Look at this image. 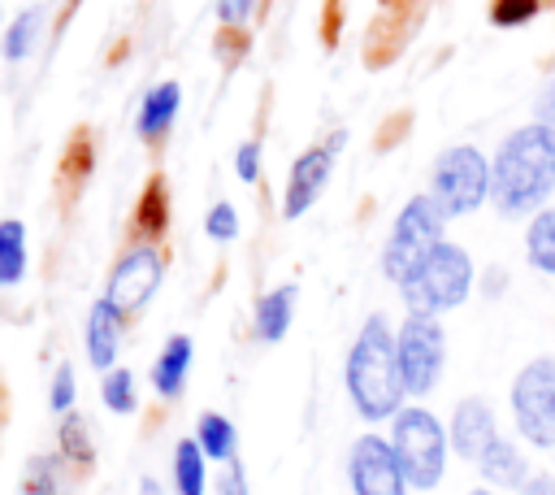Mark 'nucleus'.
Instances as JSON below:
<instances>
[{
	"label": "nucleus",
	"instance_id": "f03ea898",
	"mask_svg": "<svg viewBox=\"0 0 555 495\" xmlns=\"http://www.w3.org/2000/svg\"><path fill=\"white\" fill-rule=\"evenodd\" d=\"M343 386H347L351 408L364 421H390L403 408L408 391H403L399 360H395V326L382 313L364 317L360 334L351 339L347 360H343Z\"/></svg>",
	"mask_w": 555,
	"mask_h": 495
},
{
	"label": "nucleus",
	"instance_id": "c85d7f7f",
	"mask_svg": "<svg viewBox=\"0 0 555 495\" xmlns=\"http://www.w3.org/2000/svg\"><path fill=\"white\" fill-rule=\"evenodd\" d=\"M542 4L538 0H494L490 4V22L494 26H525Z\"/></svg>",
	"mask_w": 555,
	"mask_h": 495
},
{
	"label": "nucleus",
	"instance_id": "aec40b11",
	"mask_svg": "<svg viewBox=\"0 0 555 495\" xmlns=\"http://www.w3.org/2000/svg\"><path fill=\"white\" fill-rule=\"evenodd\" d=\"M195 443L204 447L208 460H221V465H230V460L238 456V430H234V421L221 417V412H199V421H195Z\"/></svg>",
	"mask_w": 555,
	"mask_h": 495
},
{
	"label": "nucleus",
	"instance_id": "6e6552de",
	"mask_svg": "<svg viewBox=\"0 0 555 495\" xmlns=\"http://www.w3.org/2000/svg\"><path fill=\"white\" fill-rule=\"evenodd\" d=\"M395 360H399V378L408 399H425L438 391L442 369H447V330L438 317H421L408 313L395 330Z\"/></svg>",
	"mask_w": 555,
	"mask_h": 495
},
{
	"label": "nucleus",
	"instance_id": "4468645a",
	"mask_svg": "<svg viewBox=\"0 0 555 495\" xmlns=\"http://www.w3.org/2000/svg\"><path fill=\"white\" fill-rule=\"evenodd\" d=\"M477 473H481V482L490 486V491H520L525 482H529V456H525V447H520V439H507V434H494L490 439V447L477 456Z\"/></svg>",
	"mask_w": 555,
	"mask_h": 495
},
{
	"label": "nucleus",
	"instance_id": "a878e982",
	"mask_svg": "<svg viewBox=\"0 0 555 495\" xmlns=\"http://www.w3.org/2000/svg\"><path fill=\"white\" fill-rule=\"evenodd\" d=\"M204 234H208L212 243H230V239L238 234V208L225 204V200H217V204L204 213Z\"/></svg>",
	"mask_w": 555,
	"mask_h": 495
},
{
	"label": "nucleus",
	"instance_id": "2eb2a0df",
	"mask_svg": "<svg viewBox=\"0 0 555 495\" xmlns=\"http://www.w3.org/2000/svg\"><path fill=\"white\" fill-rule=\"evenodd\" d=\"M191 360H195V343H191V334H169L165 347H160L156 360H152V391H156L160 399H178L182 386H186Z\"/></svg>",
	"mask_w": 555,
	"mask_h": 495
},
{
	"label": "nucleus",
	"instance_id": "0eeeda50",
	"mask_svg": "<svg viewBox=\"0 0 555 495\" xmlns=\"http://www.w3.org/2000/svg\"><path fill=\"white\" fill-rule=\"evenodd\" d=\"M512 426L525 447L551 452L555 447V356H533L516 369L512 391H507Z\"/></svg>",
	"mask_w": 555,
	"mask_h": 495
},
{
	"label": "nucleus",
	"instance_id": "f257e3e1",
	"mask_svg": "<svg viewBox=\"0 0 555 495\" xmlns=\"http://www.w3.org/2000/svg\"><path fill=\"white\" fill-rule=\"evenodd\" d=\"M555 195V135L525 122L503 135L490 156V204L503 217H533Z\"/></svg>",
	"mask_w": 555,
	"mask_h": 495
},
{
	"label": "nucleus",
	"instance_id": "ddd939ff",
	"mask_svg": "<svg viewBox=\"0 0 555 495\" xmlns=\"http://www.w3.org/2000/svg\"><path fill=\"white\" fill-rule=\"evenodd\" d=\"M121 334H126V313L113 304V300H95L87 308V326H82V347H87V365L108 373L117 365V352H121Z\"/></svg>",
	"mask_w": 555,
	"mask_h": 495
},
{
	"label": "nucleus",
	"instance_id": "393cba45",
	"mask_svg": "<svg viewBox=\"0 0 555 495\" xmlns=\"http://www.w3.org/2000/svg\"><path fill=\"white\" fill-rule=\"evenodd\" d=\"M100 399H104V408H108V412H134V408H139V386H134V373L113 365V369L100 378Z\"/></svg>",
	"mask_w": 555,
	"mask_h": 495
},
{
	"label": "nucleus",
	"instance_id": "423d86ee",
	"mask_svg": "<svg viewBox=\"0 0 555 495\" xmlns=\"http://www.w3.org/2000/svg\"><path fill=\"white\" fill-rule=\"evenodd\" d=\"M442 226H447V217L438 213V204L429 195H412L395 213L390 234L382 243V278L395 282V287H403L416 274V265L442 243Z\"/></svg>",
	"mask_w": 555,
	"mask_h": 495
},
{
	"label": "nucleus",
	"instance_id": "bb28decb",
	"mask_svg": "<svg viewBox=\"0 0 555 495\" xmlns=\"http://www.w3.org/2000/svg\"><path fill=\"white\" fill-rule=\"evenodd\" d=\"M74 395H78V382H74V365H56L52 373V386H48V404L52 412H74Z\"/></svg>",
	"mask_w": 555,
	"mask_h": 495
},
{
	"label": "nucleus",
	"instance_id": "473e14b6",
	"mask_svg": "<svg viewBox=\"0 0 555 495\" xmlns=\"http://www.w3.org/2000/svg\"><path fill=\"white\" fill-rule=\"evenodd\" d=\"M251 4H256V0H217V17H221L225 26H238V22H247Z\"/></svg>",
	"mask_w": 555,
	"mask_h": 495
},
{
	"label": "nucleus",
	"instance_id": "1a4fd4ad",
	"mask_svg": "<svg viewBox=\"0 0 555 495\" xmlns=\"http://www.w3.org/2000/svg\"><path fill=\"white\" fill-rule=\"evenodd\" d=\"M160 282H165V252L156 243H134L113 261L108 282H104V300H113L130 317L156 295Z\"/></svg>",
	"mask_w": 555,
	"mask_h": 495
},
{
	"label": "nucleus",
	"instance_id": "5701e85b",
	"mask_svg": "<svg viewBox=\"0 0 555 495\" xmlns=\"http://www.w3.org/2000/svg\"><path fill=\"white\" fill-rule=\"evenodd\" d=\"M39 30H43V9L39 4H30V9H22L13 22H9V30H4V43H0V52H4V61H26L30 52H35V39H39Z\"/></svg>",
	"mask_w": 555,
	"mask_h": 495
},
{
	"label": "nucleus",
	"instance_id": "cd10ccee",
	"mask_svg": "<svg viewBox=\"0 0 555 495\" xmlns=\"http://www.w3.org/2000/svg\"><path fill=\"white\" fill-rule=\"evenodd\" d=\"M26 495H69V491L61 486V478H56V465H52L48 456L30 460V473H26Z\"/></svg>",
	"mask_w": 555,
	"mask_h": 495
},
{
	"label": "nucleus",
	"instance_id": "412c9836",
	"mask_svg": "<svg viewBox=\"0 0 555 495\" xmlns=\"http://www.w3.org/2000/svg\"><path fill=\"white\" fill-rule=\"evenodd\" d=\"M173 491L178 495H204L208 491V456L195 439H178V447H173Z\"/></svg>",
	"mask_w": 555,
	"mask_h": 495
},
{
	"label": "nucleus",
	"instance_id": "4be33fe9",
	"mask_svg": "<svg viewBox=\"0 0 555 495\" xmlns=\"http://www.w3.org/2000/svg\"><path fill=\"white\" fill-rule=\"evenodd\" d=\"M26 278V226L17 217L0 221V287H17Z\"/></svg>",
	"mask_w": 555,
	"mask_h": 495
},
{
	"label": "nucleus",
	"instance_id": "9b49d317",
	"mask_svg": "<svg viewBox=\"0 0 555 495\" xmlns=\"http://www.w3.org/2000/svg\"><path fill=\"white\" fill-rule=\"evenodd\" d=\"M334 161H338V156H334L325 143H312V148H304V152L291 161L286 191H282V217H286V221L304 217V213L317 204V195L325 191V182H330V174H334Z\"/></svg>",
	"mask_w": 555,
	"mask_h": 495
},
{
	"label": "nucleus",
	"instance_id": "e433bc0d",
	"mask_svg": "<svg viewBox=\"0 0 555 495\" xmlns=\"http://www.w3.org/2000/svg\"><path fill=\"white\" fill-rule=\"evenodd\" d=\"M468 495H503V491H490V486H473Z\"/></svg>",
	"mask_w": 555,
	"mask_h": 495
},
{
	"label": "nucleus",
	"instance_id": "f3484780",
	"mask_svg": "<svg viewBox=\"0 0 555 495\" xmlns=\"http://www.w3.org/2000/svg\"><path fill=\"white\" fill-rule=\"evenodd\" d=\"M295 300H299V287L295 282H282L273 291H264L256 300V313H251V326H256V339L260 343H282L291 321H295Z\"/></svg>",
	"mask_w": 555,
	"mask_h": 495
},
{
	"label": "nucleus",
	"instance_id": "f704fd0d",
	"mask_svg": "<svg viewBox=\"0 0 555 495\" xmlns=\"http://www.w3.org/2000/svg\"><path fill=\"white\" fill-rule=\"evenodd\" d=\"M321 143H325V148H330V152H334V156H338V152H343V148H347V130H334V135H325V139H321Z\"/></svg>",
	"mask_w": 555,
	"mask_h": 495
},
{
	"label": "nucleus",
	"instance_id": "a211bd4d",
	"mask_svg": "<svg viewBox=\"0 0 555 495\" xmlns=\"http://www.w3.org/2000/svg\"><path fill=\"white\" fill-rule=\"evenodd\" d=\"M525 261L533 274L555 278V204L538 208L525 226Z\"/></svg>",
	"mask_w": 555,
	"mask_h": 495
},
{
	"label": "nucleus",
	"instance_id": "f8f14e48",
	"mask_svg": "<svg viewBox=\"0 0 555 495\" xmlns=\"http://www.w3.org/2000/svg\"><path fill=\"white\" fill-rule=\"evenodd\" d=\"M499 434V421H494V408L490 399L481 395H464L455 408H451V421H447V439H451V456L477 465V456L490 447V439Z\"/></svg>",
	"mask_w": 555,
	"mask_h": 495
},
{
	"label": "nucleus",
	"instance_id": "dca6fc26",
	"mask_svg": "<svg viewBox=\"0 0 555 495\" xmlns=\"http://www.w3.org/2000/svg\"><path fill=\"white\" fill-rule=\"evenodd\" d=\"M178 109H182V87H178L173 78L147 87L143 100H139V117H134L139 139H147V143H152V139H165L169 126H173V117H178Z\"/></svg>",
	"mask_w": 555,
	"mask_h": 495
},
{
	"label": "nucleus",
	"instance_id": "7c9ffc66",
	"mask_svg": "<svg viewBox=\"0 0 555 495\" xmlns=\"http://www.w3.org/2000/svg\"><path fill=\"white\" fill-rule=\"evenodd\" d=\"M217 495H251V486H247V473H243L238 456L225 465V473H221V482H217Z\"/></svg>",
	"mask_w": 555,
	"mask_h": 495
},
{
	"label": "nucleus",
	"instance_id": "c756f323",
	"mask_svg": "<svg viewBox=\"0 0 555 495\" xmlns=\"http://www.w3.org/2000/svg\"><path fill=\"white\" fill-rule=\"evenodd\" d=\"M234 174H238V182H256L260 178V139H243L238 143V152H234Z\"/></svg>",
	"mask_w": 555,
	"mask_h": 495
},
{
	"label": "nucleus",
	"instance_id": "72a5a7b5",
	"mask_svg": "<svg viewBox=\"0 0 555 495\" xmlns=\"http://www.w3.org/2000/svg\"><path fill=\"white\" fill-rule=\"evenodd\" d=\"M516 495H555V473H551V469H538V473H529V482H525Z\"/></svg>",
	"mask_w": 555,
	"mask_h": 495
},
{
	"label": "nucleus",
	"instance_id": "c9c22d12",
	"mask_svg": "<svg viewBox=\"0 0 555 495\" xmlns=\"http://www.w3.org/2000/svg\"><path fill=\"white\" fill-rule=\"evenodd\" d=\"M143 495H160V486H156L152 478H143Z\"/></svg>",
	"mask_w": 555,
	"mask_h": 495
},
{
	"label": "nucleus",
	"instance_id": "39448f33",
	"mask_svg": "<svg viewBox=\"0 0 555 495\" xmlns=\"http://www.w3.org/2000/svg\"><path fill=\"white\" fill-rule=\"evenodd\" d=\"M438 213L451 217H468L481 204H490V156L473 143H451L434 156L429 169V191H425Z\"/></svg>",
	"mask_w": 555,
	"mask_h": 495
},
{
	"label": "nucleus",
	"instance_id": "6ab92c4d",
	"mask_svg": "<svg viewBox=\"0 0 555 495\" xmlns=\"http://www.w3.org/2000/svg\"><path fill=\"white\" fill-rule=\"evenodd\" d=\"M130 226H134V239H139V243H156V239L165 234V226H169V195H165V178H152V182L143 187V195H139V208H134Z\"/></svg>",
	"mask_w": 555,
	"mask_h": 495
},
{
	"label": "nucleus",
	"instance_id": "b1692460",
	"mask_svg": "<svg viewBox=\"0 0 555 495\" xmlns=\"http://www.w3.org/2000/svg\"><path fill=\"white\" fill-rule=\"evenodd\" d=\"M56 447L61 456L74 465V469H91L95 465V443H91V430L78 412H65L61 417V430H56Z\"/></svg>",
	"mask_w": 555,
	"mask_h": 495
},
{
	"label": "nucleus",
	"instance_id": "7ed1b4c3",
	"mask_svg": "<svg viewBox=\"0 0 555 495\" xmlns=\"http://www.w3.org/2000/svg\"><path fill=\"white\" fill-rule=\"evenodd\" d=\"M386 439H390L412 491H434L442 482L447 460H451V439H447V421H438L425 404H403L390 417Z\"/></svg>",
	"mask_w": 555,
	"mask_h": 495
},
{
	"label": "nucleus",
	"instance_id": "20e7f679",
	"mask_svg": "<svg viewBox=\"0 0 555 495\" xmlns=\"http://www.w3.org/2000/svg\"><path fill=\"white\" fill-rule=\"evenodd\" d=\"M473 282H477V265H473V256H468L460 243L442 239V243L416 265V274L399 287V295H403L408 313L442 317V313H451V308H460V304L468 300Z\"/></svg>",
	"mask_w": 555,
	"mask_h": 495
},
{
	"label": "nucleus",
	"instance_id": "9d476101",
	"mask_svg": "<svg viewBox=\"0 0 555 495\" xmlns=\"http://www.w3.org/2000/svg\"><path fill=\"white\" fill-rule=\"evenodd\" d=\"M347 486L351 495H408V478L386 434H360L347 452Z\"/></svg>",
	"mask_w": 555,
	"mask_h": 495
},
{
	"label": "nucleus",
	"instance_id": "2f4dec72",
	"mask_svg": "<svg viewBox=\"0 0 555 495\" xmlns=\"http://www.w3.org/2000/svg\"><path fill=\"white\" fill-rule=\"evenodd\" d=\"M533 122H542V126L555 135V78L538 91V100H533Z\"/></svg>",
	"mask_w": 555,
	"mask_h": 495
}]
</instances>
